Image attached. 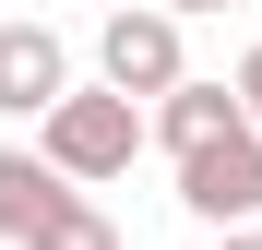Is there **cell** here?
<instances>
[{
  "mask_svg": "<svg viewBox=\"0 0 262 250\" xmlns=\"http://www.w3.org/2000/svg\"><path fill=\"white\" fill-rule=\"evenodd\" d=\"M36 143H48V155L72 167V179L96 191V179H119V167L155 143V107L131 96V83H107V72H96V83H72V96H60L48 119H36Z\"/></svg>",
  "mask_w": 262,
  "mask_h": 250,
  "instance_id": "obj_1",
  "label": "cell"
},
{
  "mask_svg": "<svg viewBox=\"0 0 262 250\" xmlns=\"http://www.w3.org/2000/svg\"><path fill=\"white\" fill-rule=\"evenodd\" d=\"M179 24L191 12H167V0H119V12L96 24V72L107 83H131V96H167V83H191V60H179Z\"/></svg>",
  "mask_w": 262,
  "mask_h": 250,
  "instance_id": "obj_2",
  "label": "cell"
},
{
  "mask_svg": "<svg viewBox=\"0 0 262 250\" xmlns=\"http://www.w3.org/2000/svg\"><path fill=\"white\" fill-rule=\"evenodd\" d=\"M179 202L203 226H262V119H238V131L179 155Z\"/></svg>",
  "mask_w": 262,
  "mask_h": 250,
  "instance_id": "obj_3",
  "label": "cell"
},
{
  "mask_svg": "<svg viewBox=\"0 0 262 250\" xmlns=\"http://www.w3.org/2000/svg\"><path fill=\"white\" fill-rule=\"evenodd\" d=\"M72 96V48L48 24H0V119H48Z\"/></svg>",
  "mask_w": 262,
  "mask_h": 250,
  "instance_id": "obj_4",
  "label": "cell"
},
{
  "mask_svg": "<svg viewBox=\"0 0 262 250\" xmlns=\"http://www.w3.org/2000/svg\"><path fill=\"white\" fill-rule=\"evenodd\" d=\"M72 191H83V179H72L48 143H36V155H24V143H0V238H12V250H36V226H48Z\"/></svg>",
  "mask_w": 262,
  "mask_h": 250,
  "instance_id": "obj_5",
  "label": "cell"
},
{
  "mask_svg": "<svg viewBox=\"0 0 262 250\" xmlns=\"http://www.w3.org/2000/svg\"><path fill=\"white\" fill-rule=\"evenodd\" d=\"M238 119H250V96H238V83H167V96H155V143L167 155H191V143H214V131H238Z\"/></svg>",
  "mask_w": 262,
  "mask_h": 250,
  "instance_id": "obj_6",
  "label": "cell"
},
{
  "mask_svg": "<svg viewBox=\"0 0 262 250\" xmlns=\"http://www.w3.org/2000/svg\"><path fill=\"white\" fill-rule=\"evenodd\" d=\"M36 250H119V226H107V202H96V191H72L60 215L36 226Z\"/></svg>",
  "mask_w": 262,
  "mask_h": 250,
  "instance_id": "obj_7",
  "label": "cell"
},
{
  "mask_svg": "<svg viewBox=\"0 0 262 250\" xmlns=\"http://www.w3.org/2000/svg\"><path fill=\"white\" fill-rule=\"evenodd\" d=\"M238 96H250V119H262V48H250V60H238Z\"/></svg>",
  "mask_w": 262,
  "mask_h": 250,
  "instance_id": "obj_8",
  "label": "cell"
},
{
  "mask_svg": "<svg viewBox=\"0 0 262 250\" xmlns=\"http://www.w3.org/2000/svg\"><path fill=\"white\" fill-rule=\"evenodd\" d=\"M214 250H262V226H214Z\"/></svg>",
  "mask_w": 262,
  "mask_h": 250,
  "instance_id": "obj_9",
  "label": "cell"
},
{
  "mask_svg": "<svg viewBox=\"0 0 262 250\" xmlns=\"http://www.w3.org/2000/svg\"><path fill=\"white\" fill-rule=\"evenodd\" d=\"M167 12H227V0H167Z\"/></svg>",
  "mask_w": 262,
  "mask_h": 250,
  "instance_id": "obj_10",
  "label": "cell"
}]
</instances>
